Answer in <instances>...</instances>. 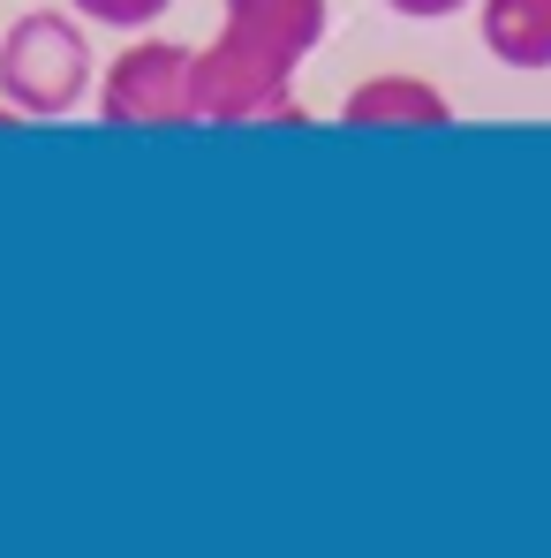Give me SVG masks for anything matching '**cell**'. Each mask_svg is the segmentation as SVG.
Listing matches in <instances>:
<instances>
[{
    "mask_svg": "<svg viewBox=\"0 0 551 558\" xmlns=\"http://www.w3.org/2000/svg\"><path fill=\"white\" fill-rule=\"evenodd\" d=\"M325 31L333 0H219V38L196 46V121H295V69Z\"/></svg>",
    "mask_w": 551,
    "mask_h": 558,
    "instance_id": "cell-1",
    "label": "cell"
},
{
    "mask_svg": "<svg viewBox=\"0 0 551 558\" xmlns=\"http://www.w3.org/2000/svg\"><path fill=\"white\" fill-rule=\"evenodd\" d=\"M0 98L23 121H61L84 98H98V53L84 38V23H69L61 8L15 15L0 38Z\"/></svg>",
    "mask_w": 551,
    "mask_h": 558,
    "instance_id": "cell-2",
    "label": "cell"
},
{
    "mask_svg": "<svg viewBox=\"0 0 551 558\" xmlns=\"http://www.w3.org/2000/svg\"><path fill=\"white\" fill-rule=\"evenodd\" d=\"M98 121H113V129H175V121H196V46L136 31L129 53L98 76Z\"/></svg>",
    "mask_w": 551,
    "mask_h": 558,
    "instance_id": "cell-3",
    "label": "cell"
},
{
    "mask_svg": "<svg viewBox=\"0 0 551 558\" xmlns=\"http://www.w3.org/2000/svg\"><path fill=\"white\" fill-rule=\"evenodd\" d=\"M340 129H454V98L439 92L431 76H370L340 98Z\"/></svg>",
    "mask_w": 551,
    "mask_h": 558,
    "instance_id": "cell-4",
    "label": "cell"
},
{
    "mask_svg": "<svg viewBox=\"0 0 551 558\" xmlns=\"http://www.w3.org/2000/svg\"><path fill=\"white\" fill-rule=\"evenodd\" d=\"M476 38L499 69L544 76L551 69V0H476Z\"/></svg>",
    "mask_w": 551,
    "mask_h": 558,
    "instance_id": "cell-5",
    "label": "cell"
},
{
    "mask_svg": "<svg viewBox=\"0 0 551 558\" xmlns=\"http://www.w3.org/2000/svg\"><path fill=\"white\" fill-rule=\"evenodd\" d=\"M84 23H98V31H121V38H136V31H152L175 0H69Z\"/></svg>",
    "mask_w": 551,
    "mask_h": 558,
    "instance_id": "cell-6",
    "label": "cell"
},
{
    "mask_svg": "<svg viewBox=\"0 0 551 558\" xmlns=\"http://www.w3.org/2000/svg\"><path fill=\"white\" fill-rule=\"evenodd\" d=\"M393 15H408V23H446V15H460V8H476V0H385Z\"/></svg>",
    "mask_w": 551,
    "mask_h": 558,
    "instance_id": "cell-7",
    "label": "cell"
}]
</instances>
